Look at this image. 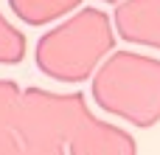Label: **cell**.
I'll return each instance as SVG.
<instances>
[{
    "instance_id": "6da1fadb",
    "label": "cell",
    "mask_w": 160,
    "mask_h": 155,
    "mask_svg": "<svg viewBox=\"0 0 160 155\" xmlns=\"http://www.w3.org/2000/svg\"><path fill=\"white\" fill-rule=\"evenodd\" d=\"M115 48L112 23L98 8H82L39 37L34 48L37 68L56 82H84Z\"/></svg>"
},
{
    "instance_id": "7a4b0ae2",
    "label": "cell",
    "mask_w": 160,
    "mask_h": 155,
    "mask_svg": "<svg viewBox=\"0 0 160 155\" xmlns=\"http://www.w3.org/2000/svg\"><path fill=\"white\" fill-rule=\"evenodd\" d=\"M96 104L135 127L160 121V59L135 51H110L93 71Z\"/></svg>"
},
{
    "instance_id": "3957f363",
    "label": "cell",
    "mask_w": 160,
    "mask_h": 155,
    "mask_svg": "<svg viewBox=\"0 0 160 155\" xmlns=\"http://www.w3.org/2000/svg\"><path fill=\"white\" fill-rule=\"evenodd\" d=\"M73 93H51L42 88L20 90L17 133L20 155H68V113Z\"/></svg>"
},
{
    "instance_id": "277c9868",
    "label": "cell",
    "mask_w": 160,
    "mask_h": 155,
    "mask_svg": "<svg viewBox=\"0 0 160 155\" xmlns=\"http://www.w3.org/2000/svg\"><path fill=\"white\" fill-rule=\"evenodd\" d=\"M65 147L68 155H138L135 138L127 130L96 119L79 90H73Z\"/></svg>"
},
{
    "instance_id": "5b68a950",
    "label": "cell",
    "mask_w": 160,
    "mask_h": 155,
    "mask_svg": "<svg viewBox=\"0 0 160 155\" xmlns=\"http://www.w3.org/2000/svg\"><path fill=\"white\" fill-rule=\"evenodd\" d=\"M112 17L121 40L160 51V0H118Z\"/></svg>"
},
{
    "instance_id": "8992f818",
    "label": "cell",
    "mask_w": 160,
    "mask_h": 155,
    "mask_svg": "<svg viewBox=\"0 0 160 155\" xmlns=\"http://www.w3.org/2000/svg\"><path fill=\"white\" fill-rule=\"evenodd\" d=\"M17 104H20V88L8 79H0V155H20Z\"/></svg>"
},
{
    "instance_id": "52a82bcc",
    "label": "cell",
    "mask_w": 160,
    "mask_h": 155,
    "mask_svg": "<svg viewBox=\"0 0 160 155\" xmlns=\"http://www.w3.org/2000/svg\"><path fill=\"white\" fill-rule=\"evenodd\" d=\"M82 0H8L11 11L28 23V25H45L51 20H59L70 14Z\"/></svg>"
},
{
    "instance_id": "ba28073f",
    "label": "cell",
    "mask_w": 160,
    "mask_h": 155,
    "mask_svg": "<svg viewBox=\"0 0 160 155\" xmlns=\"http://www.w3.org/2000/svg\"><path fill=\"white\" fill-rule=\"evenodd\" d=\"M25 56V37L0 14V65H17Z\"/></svg>"
},
{
    "instance_id": "9c48e42d",
    "label": "cell",
    "mask_w": 160,
    "mask_h": 155,
    "mask_svg": "<svg viewBox=\"0 0 160 155\" xmlns=\"http://www.w3.org/2000/svg\"><path fill=\"white\" fill-rule=\"evenodd\" d=\"M104 3H118V0H104Z\"/></svg>"
}]
</instances>
